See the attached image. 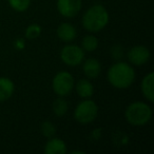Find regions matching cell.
<instances>
[{"mask_svg": "<svg viewBox=\"0 0 154 154\" xmlns=\"http://www.w3.org/2000/svg\"><path fill=\"white\" fill-rule=\"evenodd\" d=\"M82 7V0H57V10L61 16L73 18L79 13Z\"/></svg>", "mask_w": 154, "mask_h": 154, "instance_id": "7", "label": "cell"}, {"mask_svg": "<svg viewBox=\"0 0 154 154\" xmlns=\"http://www.w3.org/2000/svg\"><path fill=\"white\" fill-rule=\"evenodd\" d=\"M108 82L116 89H128L135 80V71L129 63L116 61L109 68L107 73Z\"/></svg>", "mask_w": 154, "mask_h": 154, "instance_id": "1", "label": "cell"}, {"mask_svg": "<svg viewBox=\"0 0 154 154\" xmlns=\"http://www.w3.org/2000/svg\"><path fill=\"white\" fill-rule=\"evenodd\" d=\"M98 39L93 35H87L82 40V49L85 52H93L98 48Z\"/></svg>", "mask_w": 154, "mask_h": 154, "instance_id": "16", "label": "cell"}, {"mask_svg": "<svg viewBox=\"0 0 154 154\" xmlns=\"http://www.w3.org/2000/svg\"><path fill=\"white\" fill-rule=\"evenodd\" d=\"M41 32V26L39 24H36V23H33V24H30V26L26 28V37L28 39H35L37 37L40 36Z\"/></svg>", "mask_w": 154, "mask_h": 154, "instance_id": "19", "label": "cell"}, {"mask_svg": "<svg viewBox=\"0 0 154 154\" xmlns=\"http://www.w3.org/2000/svg\"><path fill=\"white\" fill-rule=\"evenodd\" d=\"M98 114V107L96 103L87 98L76 106L74 110V118L82 125L91 124L95 120Z\"/></svg>", "mask_w": 154, "mask_h": 154, "instance_id": "4", "label": "cell"}, {"mask_svg": "<svg viewBox=\"0 0 154 154\" xmlns=\"http://www.w3.org/2000/svg\"><path fill=\"white\" fill-rule=\"evenodd\" d=\"M66 145L62 139L51 137L45 143V152L47 154H64L66 153Z\"/></svg>", "mask_w": 154, "mask_h": 154, "instance_id": "12", "label": "cell"}, {"mask_svg": "<svg viewBox=\"0 0 154 154\" xmlns=\"http://www.w3.org/2000/svg\"><path fill=\"white\" fill-rule=\"evenodd\" d=\"M68 110H69L68 101H66L62 96H58V98H56L55 100H54L53 112L55 113V115L61 117V116L66 115Z\"/></svg>", "mask_w": 154, "mask_h": 154, "instance_id": "15", "label": "cell"}, {"mask_svg": "<svg viewBox=\"0 0 154 154\" xmlns=\"http://www.w3.org/2000/svg\"><path fill=\"white\" fill-rule=\"evenodd\" d=\"M84 64H82V71L84 74L86 75L88 78L94 79L99 76L101 72V66L100 62L95 58H88V59L84 60Z\"/></svg>", "mask_w": 154, "mask_h": 154, "instance_id": "9", "label": "cell"}, {"mask_svg": "<svg viewBox=\"0 0 154 154\" xmlns=\"http://www.w3.org/2000/svg\"><path fill=\"white\" fill-rule=\"evenodd\" d=\"M40 132L41 134L45 137H47L48 139L53 137L56 133V127L53 122H49V120H45L41 124L40 126Z\"/></svg>", "mask_w": 154, "mask_h": 154, "instance_id": "17", "label": "cell"}, {"mask_svg": "<svg viewBox=\"0 0 154 154\" xmlns=\"http://www.w3.org/2000/svg\"><path fill=\"white\" fill-rule=\"evenodd\" d=\"M74 88L76 89L77 94L82 98H91L94 94V87H93L92 82L87 78H82V79L78 80L76 85H74Z\"/></svg>", "mask_w": 154, "mask_h": 154, "instance_id": "13", "label": "cell"}, {"mask_svg": "<svg viewBox=\"0 0 154 154\" xmlns=\"http://www.w3.org/2000/svg\"><path fill=\"white\" fill-rule=\"evenodd\" d=\"M150 51L145 45H134L128 52V59L134 66H143L150 59Z\"/></svg>", "mask_w": 154, "mask_h": 154, "instance_id": "8", "label": "cell"}, {"mask_svg": "<svg viewBox=\"0 0 154 154\" xmlns=\"http://www.w3.org/2000/svg\"><path fill=\"white\" fill-rule=\"evenodd\" d=\"M77 31L73 24L69 23V22H63V23L59 24L57 28V36L60 40L64 41V42H71L76 38Z\"/></svg>", "mask_w": 154, "mask_h": 154, "instance_id": "10", "label": "cell"}, {"mask_svg": "<svg viewBox=\"0 0 154 154\" xmlns=\"http://www.w3.org/2000/svg\"><path fill=\"white\" fill-rule=\"evenodd\" d=\"M74 78L71 73L66 71H62L55 75L52 82V87L53 90L58 96H66L69 95L72 90L74 89Z\"/></svg>", "mask_w": 154, "mask_h": 154, "instance_id": "5", "label": "cell"}, {"mask_svg": "<svg viewBox=\"0 0 154 154\" xmlns=\"http://www.w3.org/2000/svg\"><path fill=\"white\" fill-rule=\"evenodd\" d=\"M60 59L63 63L70 66H76L85 60V51L82 47L75 45H68L60 51Z\"/></svg>", "mask_w": 154, "mask_h": 154, "instance_id": "6", "label": "cell"}, {"mask_svg": "<svg viewBox=\"0 0 154 154\" xmlns=\"http://www.w3.org/2000/svg\"><path fill=\"white\" fill-rule=\"evenodd\" d=\"M15 47L17 48V49H19V50L23 49V48H24V41H23V39H18V40L15 42Z\"/></svg>", "mask_w": 154, "mask_h": 154, "instance_id": "21", "label": "cell"}, {"mask_svg": "<svg viewBox=\"0 0 154 154\" xmlns=\"http://www.w3.org/2000/svg\"><path fill=\"white\" fill-rule=\"evenodd\" d=\"M14 91V82L8 77H0V101H5L11 98Z\"/></svg>", "mask_w": 154, "mask_h": 154, "instance_id": "14", "label": "cell"}, {"mask_svg": "<svg viewBox=\"0 0 154 154\" xmlns=\"http://www.w3.org/2000/svg\"><path fill=\"white\" fill-rule=\"evenodd\" d=\"M82 23L89 32H99L109 23V13L103 5H95L84 14Z\"/></svg>", "mask_w": 154, "mask_h": 154, "instance_id": "2", "label": "cell"}, {"mask_svg": "<svg viewBox=\"0 0 154 154\" xmlns=\"http://www.w3.org/2000/svg\"><path fill=\"white\" fill-rule=\"evenodd\" d=\"M72 153H73V154H75V153H82V154H84L85 152H84V151H73Z\"/></svg>", "mask_w": 154, "mask_h": 154, "instance_id": "22", "label": "cell"}, {"mask_svg": "<svg viewBox=\"0 0 154 154\" xmlns=\"http://www.w3.org/2000/svg\"><path fill=\"white\" fill-rule=\"evenodd\" d=\"M154 74L150 72L147 74L141 80L140 89L141 93H143V97L147 99L148 101L152 103L154 100Z\"/></svg>", "mask_w": 154, "mask_h": 154, "instance_id": "11", "label": "cell"}, {"mask_svg": "<svg viewBox=\"0 0 154 154\" xmlns=\"http://www.w3.org/2000/svg\"><path fill=\"white\" fill-rule=\"evenodd\" d=\"M9 5L17 12H24L30 8L31 0H8Z\"/></svg>", "mask_w": 154, "mask_h": 154, "instance_id": "18", "label": "cell"}, {"mask_svg": "<svg viewBox=\"0 0 154 154\" xmlns=\"http://www.w3.org/2000/svg\"><path fill=\"white\" fill-rule=\"evenodd\" d=\"M124 53H125L124 49L120 45H114L111 49V57L114 60H116V61H119V60L122 59Z\"/></svg>", "mask_w": 154, "mask_h": 154, "instance_id": "20", "label": "cell"}, {"mask_svg": "<svg viewBox=\"0 0 154 154\" xmlns=\"http://www.w3.org/2000/svg\"><path fill=\"white\" fill-rule=\"evenodd\" d=\"M127 122L132 126H145L152 118V109L143 101H134L125 111Z\"/></svg>", "mask_w": 154, "mask_h": 154, "instance_id": "3", "label": "cell"}]
</instances>
